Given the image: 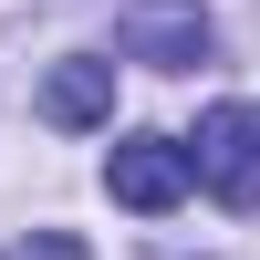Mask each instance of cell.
Wrapping results in <instances>:
<instances>
[{
	"label": "cell",
	"instance_id": "6da1fadb",
	"mask_svg": "<svg viewBox=\"0 0 260 260\" xmlns=\"http://www.w3.org/2000/svg\"><path fill=\"white\" fill-rule=\"evenodd\" d=\"M187 187H208L219 208H260V115L250 104H208L187 136Z\"/></svg>",
	"mask_w": 260,
	"mask_h": 260
},
{
	"label": "cell",
	"instance_id": "7a4b0ae2",
	"mask_svg": "<svg viewBox=\"0 0 260 260\" xmlns=\"http://www.w3.org/2000/svg\"><path fill=\"white\" fill-rule=\"evenodd\" d=\"M104 187H115V208H136V219H167V208L187 198V146L177 136H115L104 146Z\"/></svg>",
	"mask_w": 260,
	"mask_h": 260
},
{
	"label": "cell",
	"instance_id": "3957f363",
	"mask_svg": "<svg viewBox=\"0 0 260 260\" xmlns=\"http://www.w3.org/2000/svg\"><path fill=\"white\" fill-rule=\"evenodd\" d=\"M115 31H125V52H136V62H156V73L208 62V11H198V0H125V11H115Z\"/></svg>",
	"mask_w": 260,
	"mask_h": 260
},
{
	"label": "cell",
	"instance_id": "277c9868",
	"mask_svg": "<svg viewBox=\"0 0 260 260\" xmlns=\"http://www.w3.org/2000/svg\"><path fill=\"white\" fill-rule=\"evenodd\" d=\"M42 125H62V136H83V125H115V62H52V73H42Z\"/></svg>",
	"mask_w": 260,
	"mask_h": 260
},
{
	"label": "cell",
	"instance_id": "5b68a950",
	"mask_svg": "<svg viewBox=\"0 0 260 260\" xmlns=\"http://www.w3.org/2000/svg\"><path fill=\"white\" fill-rule=\"evenodd\" d=\"M0 260H94V250H83L73 229H31V240H11Z\"/></svg>",
	"mask_w": 260,
	"mask_h": 260
}]
</instances>
